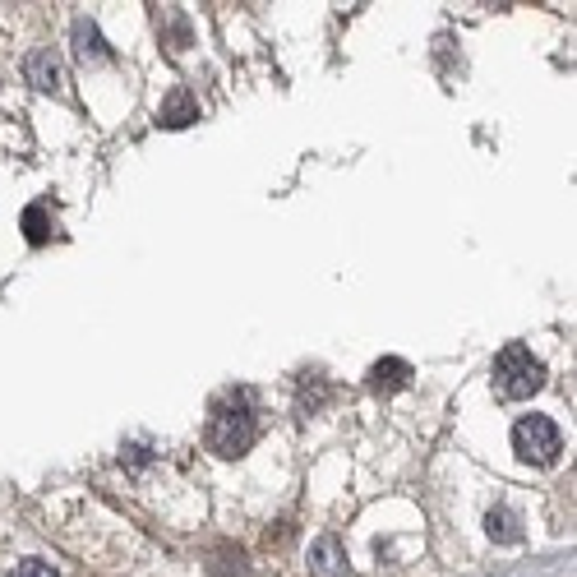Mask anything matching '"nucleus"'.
Returning <instances> with one entry per match:
<instances>
[{
  "label": "nucleus",
  "instance_id": "9d476101",
  "mask_svg": "<svg viewBox=\"0 0 577 577\" xmlns=\"http://www.w3.org/2000/svg\"><path fill=\"white\" fill-rule=\"evenodd\" d=\"M51 231H56V227L47 222V208H42V204L24 208V236H28V241H33V245H47Z\"/></svg>",
  "mask_w": 577,
  "mask_h": 577
},
{
  "label": "nucleus",
  "instance_id": "1a4fd4ad",
  "mask_svg": "<svg viewBox=\"0 0 577 577\" xmlns=\"http://www.w3.org/2000/svg\"><path fill=\"white\" fill-rule=\"evenodd\" d=\"M485 531H490L499 545H513V541H522V527H517V517L508 513V508H494L490 517H485Z\"/></svg>",
  "mask_w": 577,
  "mask_h": 577
},
{
  "label": "nucleus",
  "instance_id": "f257e3e1",
  "mask_svg": "<svg viewBox=\"0 0 577 577\" xmlns=\"http://www.w3.org/2000/svg\"><path fill=\"white\" fill-rule=\"evenodd\" d=\"M254 434H259V421H254L250 393H227L213 407V416H208L204 439L217 457H241V453H250Z\"/></svg>",
  "mask_w": 577,
  "mask_h": 577
},
{
  "label": "nucleus",
  "instance_id": "9b49d317",
  "mask_svg": "<svg viewBox=\"0 0 577 577\" xmlns=\"http://www.w3.org/2000/svg\"><path fill=\"white\" fill-rule=\"evenodd\" d=\"M213 577H245V554L231 550V545H222V550L213 554V568H208Z\"/></svg>",
  "mask_w": 577,
  "mask_h": 577
},
{
  "label": "nucleus",
  "instance_id": "6e6552de",
  "mask_svg": "<svg viewBox=\"0 0 577 577\" xmlns=\"http://www.w3.org/2000/svg\"><path fill=\"white\" fill-rule=\"evenodd\" d=\"M74 42H79V56H84V61H107V42H102L97 24L79 19V24H74Z\"/></svg>",
  "mask_w": 577,
  "mask_h": 577
},
{
  "label": "nucleus",
  "instance_id": "39448f33",
  "mask_svg": "<svg viewBox=\"0 0 577 577\" xmlns=\"http://www.w3.org/2000/svg\"><path fill=\"white\" fill-rule=\"evenodd\" d=\"M310 568L314 577H347V550L337 536H319L310 550Z\"/></svg>",
  "mask_w": 577,
  "mask_h": 577
},
{
  "label": "nucleus",
  "instance_id": "f03ea898",
  "mask_svg": "<svg viewBox=\"0 0 577 577\" xmlns=\"http://www.w3.org/2000/svg\"><path fill=\"white\" fill-rule=\"evenodd\" d=\"M490 379H494V393H499V397H508V402H522V397L541 393L545 365L536 361V356H531L522 342H508V347L494 356Z\"/></svg>",
  "mask_w": 577,
  "mask_h": 577
},
{
  "label": "nucleus",
  "instance_id": "7ed1b4c3",
  "mask_svg": "<svg viewBox=\"0 0 577 577\" xmlns=\"http://www.w3.org/2000/svg\"><path fill=\"white\" fill-rule=\"evenodd\" d=\"M513 453L522 462H531V467H550L554 457L564 453V434H559V425L550 416H522L513 425Z\"/></svg>",
  "mask_w": 577,
  "mask_h": 577
},
{
  "label": "nucleus",
  "instance_id": "0eeeda50",
  "mask_svg": "<svg viewBox=\"0 0 577 577\" xmlns=\"http://www.w3.org/2000/svg\"><path fill=\"white\" fill-rule=\"evenodd\" d=\"M407 379H411V365L397 361V356H388V361H379L370 370V388H374V393H393V388H402Z\"/></svg>",
  "mask_w": 577,
  "mask_h": 577
},
{
  "label": "nucleus",
  "instance_id": "423d86ee",
  "mask_svg": "<svg viewBox=\"0 0 577 577\" xmlns=\"http://www.w3.org/2000/svg\"><path fill=\"white\" fill-rule=\"evenodd\" d=\"M157 121L167 125V130H181V125H190V121H199V102H194L185 88H176V93L162 102V116Z\"/></svg>",
  "mask_w": 577,
  "mask_h": 577
},
{
  "label": "nucleus",
  "instance_id": "f8f14e48",
  "mask_svg": "<svg viewBox=\"0 0 577 577\" xmlns=\"http://www.w3.org/2000/svg\"><path fill=\"white\" fill-rule=\"evenodd\" d=\"M14 577H56V568L42 564V559H24V564L14 568Z\"/></svg>",
  "mask_w": 577,
  "mask_h": 577
},
{
  "label": "nucleus",
  "instance_id": "20e7f679",
  "mask_svg": "<svg viewBox=\"0 0 577 577\" xmlns=\"http://www.w3.org/2000/svg\"><path fill=\"white\" fill-rule=\"evenodd\" d=\"M24 79L33 88H42V93H61L65 84V74H61V61H56V51H28V61H24Z\"/></svg>",
  "mask_w": 577,
  "mask_h": 577
}]
</instances>
